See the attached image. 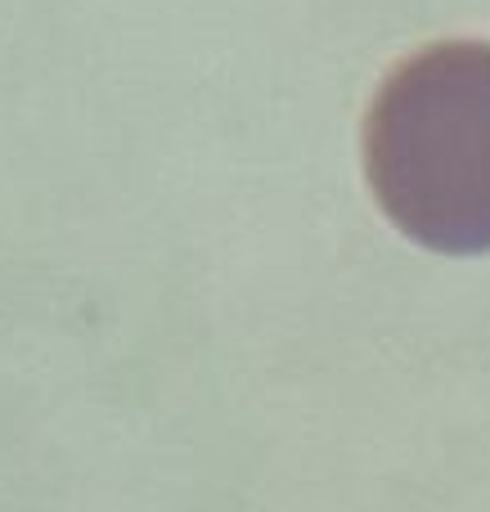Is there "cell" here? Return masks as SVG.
Returning a JSON list of instances; mask_svg holds the SVG:
<instances>
[{
    "label": "cell",
    "instance_id": "obj_1",
    "mask_svg": "<svg viewBox=\"0 0 490 512\" xmlns=\"http://www.w3.org/2000/svg\"><path fill=\"white\" fill-rule=\"evenodd\" d=\"M365 176L401 234L432 252H490V41L401 59L365 113Z\"/></svg>",
    "mask_w": 490,
    "mask_h": 512
}]
</instances>
